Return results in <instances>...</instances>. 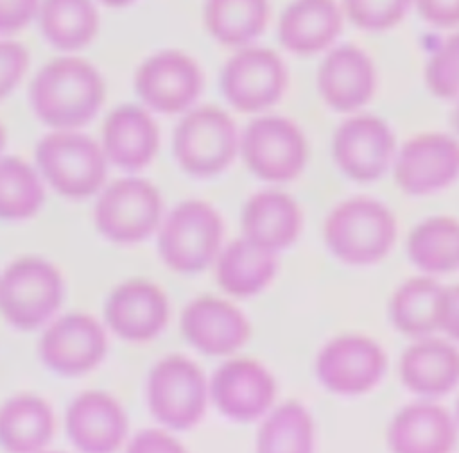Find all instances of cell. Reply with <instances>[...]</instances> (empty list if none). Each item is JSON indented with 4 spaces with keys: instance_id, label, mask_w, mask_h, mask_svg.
<instances>
[{
    "instance_id": "19",
    "label": "cell",
    "mask_w": 459,
    "mask_h": 453,
    "mask_svg": "<svg viewBox=\"0 0 459 453\" xmlns=\"http://www.w3.org/2000/svg\"><path fill=\"white\" fill-rule=\"evenodd\" d=\"M185 338L206 355H230L246 344L249 324L244 313L222 299L192 301L181 315Z\"/></svg>"
},
{
    "instance_id": "18",
    "label": "cell",
    "mask_w": 459,
    "mask_h": 453,
    "mask_svg": "<svg viewBox=\"0 0 459 453\" xmlns=\"http://www.w3.org/2000/svg\"><path fill=\"white\" fill-rule=\"evenodd\" d=\"M106 319L120 338L149 340L165 328L169 303L160 286L140 279L127 281L111 292Z\"/></svg>"
},
{
    "instance_id": "22",
    "label": "cell",
    "mask_w": 459,
    "mask_h": 453,
    "mask_svg": "<svg viewBox=\"0 0 459 453\" xmlns=\"http://www.w3.org/2000/svg\"><path fill=\"white\" fill-rule=\"evenodd\" d=\"M160 145L158 125L152 116L134 104L113 109L102 129V150L106 159L124 170L143 168Z\"/></svg>"
},
{
    "instance_id": "21",
    "label": "cell",
    "mask_w": 459,
    "mask_h": 453,
    "mask_svg": "<svg viewBox=\"0 0 459 453\" xmlns=\"http://www.w3.org/2000/svg\"><path fill=\"white\" fill-rule=\"evenodd\" d=\"M344 14L335 0H292L280 14L278 38L292 54H317L337 39Z\"/></svg>"
},
{
    "instance_id": "29",
    "label": "cell",
    "mask_w": 459,
    "mask_h": 453,
    "mask_svg": "<svg viewBox=\"0 0 459 453\" xmlns=\"http://www.w3.org/2000/svg\"><path fill=\"white\" fill-rule=\"evenodd\" d=\"M269 0H206L203 18L210 36L226 47H246L269 23Z\"/></svg>"
},
{
    "instance_id": "5",
    "label": "cell",
    "mask_w": 459,
    "mask_h": 453,
    "mask_svg": "<svg viewBox=\"0 0 459 453\" xmlns=\"http://www.w3.org/2000/svg\"><path fill=\"white\" fill-rule=\"evenodd\" d=\"M222 240L219 213L203 201H185L172 209L160 231L161 260L176 272L204 270L217 256Z\"/></svg>"
},
{
    "instance_id": "34",
    "label": "cell",
    "mask_w": 459,
    "mask_h": 453,
    "mask_svg": "<svg viewBox=\"0 0 459 453\" xmlns=\"http://www.w3.org/2000/svg\"><path fill=\"white\" fill-rule=\"evenodd\" d=\"M412 0H342V14L355 27L384 32L396 27L411 9Z\"/></svg>"
},
{
    "instance_id": "39",
    "label": "cell",
    "mask_w": 459,
    "mask_h": 453,
    "mask_svg": "<svg viewBox=\"0 0 459 453\" xmlns=\"http://www.w3.org/2000/svg\"><path fill=\"white\" fill-rule=\"evenodd\" d=\"M127 451L133 453H147V451H183V446L160 430H143L140 432L129 444Z\"/></svg>"
},
{
    "instance_id": "6",
    "label": "cell",
    "mask_w": 459,
    "mask_h": 453,
    "mask_svg": "<svg viewBox=\"0 0 459 453\" xmlns=\"http://www.w3.org/2000/svg\"><path fill=\"white\" fill-rule=\"evenodd\" d=\"M172 149L176 161L190 175H217L235 158V124L221 107L201 106L181 118Z\"/></svg>"
},
{
    "instance_id": "20",
    "label": "cell",
    "mask_w": 459,
    "mask_h": 453,
    "mask_svg": "<svg viewBox=\"0 0 459 453\" xmlns=\"http://www.w3.org/2000/svg\"><path fill=\"white\" fill-rule=\"evenodd\" d=\"M66 432L81 451L108 453L122 444L127 433V419L109 394L88 390L68 406Z\"/></svg>"
},
{
    "instance_id": "26",
    "label": "cell",
    "mask_w": 459,
    "mask_h": 453,
    "mask_svg": "<svg viewBox=\"0 0 459 453\" xmlns=\"http://www.w3.org/2000/svg\"><path fill=\"white\" fill-rule=\"evenodd\" d=\"M54 415L34 394H18L0 406V446L11 453L41 451L52 439Z\"/></svg>"
},
{
    "instance_id": "42",
    "label": "cell",
    "mask_w": 459,
    "mask_h": 453,
    "mask_svg": "<svg viewBox=\"0 0 459 453\" xmlns=\"http://www.w3.org/2000/svg\"><path fill=\"white\" fill-rule=\"evenodd\" d=\"M5 141H7V134H5L4 125L0 124V152H2V150H4V147H5Z\"/></svg>"
},
{
    "instance_id": "17",
    "label": "cell",
    "mask_w": 459,
    "mask_h": 453,
    "mask_svg": "<svg viewBox=\"0 0 459 453\" xmlns=\"http://www.w3.org/2000/svg\"><path fill=\"white\" fill-rule=\"evenodd\" d=\"M377 88L371 57L357 45L332 48L317 70V90L335 111H353L368 104Z\"/></svg>"
},
{
    "instance_id": "13",
    "label": "cell",
    "mask_w": 459,
    "mask_h": 453,
    "mask_svg": "<svg viewBox=\"0 0 459 453\" xmlns=\"http://www.w3.org/2000/svg\"><path fill=\"white\" fill-rule=\"evenodd\" d=\"M106 347V333L93 317L68 313L47 328L39 340V356L50 371L79 376L102 362Z\"/></svg>"
},
{
    "instance_id": "40",
    "label": "cell",
    "mask_w": 459,
    "mask_h": 453,
    "mask_svg": "<svg viewBox=\"0 0 459 453\" xmlns=\"http://www.w3.org/2000/svg\"><path fill=\"white\" fill-rule=\"evenodd\" d=\"M457 304H459L457 286H446L443 294V303H441L439 329L448 333L450 337H457Z\"/></svg>"
},
{
    "instance_id": "14",
    "label": "cell",
    "mask_w": 459,
    "mask_h": 453,
    "mask_svg": "<svg viewBox=\"0 0 459 453\" xmlns=\"http://www.w3.org/2000/svg\"><path fill=\"white\" fill-rule=\"evenodd\" d=\"M393 150L389 125L373 115L346 118L333 136V159L353 181L378 179L387 170Z\"/></svg>"
},
{
    "instance_id": "25",
    "label": "cell",
    "mask_w": 459,
    "mask_h": 453,
    "mask_svg": "<svg viewBox=\"0 0 459 453\" xmlns=\"http://www.w3.org/2000/svg\"><path fill=\"white\" fill-rule=\"evenodd\" d=\"M400 378L416 394H446L455 387L459 378L457 349L437 338L418 342L402 355Z\"/></svg>"
},
{
    "instance_id": "7",
    "label": "cell",
    "mask_w": 459,
    "mask_h": 453,
    "mask_svg": "<svg viewBox=\"0 0 459 453\" xmlns=\"http://www.w3.org/2000/svg\"><path fill=\"white\" fill-rule=\"evenodd\" d=\"M147 397L160 423L172 430H188L201 421L206 408L203 371L185 356H167L149 374Z\"/></svg>"
},
{
    "instance_id": "28",
    "label": "cell",
    "mask_w": 459,
    "mask_h": 453,
    "mask_svg": "<svg viewBox=\"0 0 459 453\" xmlns=\"http://www.w3.org/2000/svg\"><path fill=\"white\" fill-rule=\"evenodd\" d=\"M276 274V258L271 251L251 244L247 238L231 242L217 261L219 285L237 297L255 295Z\"/></svg>"
},
{
    "instance_id": "36",
    "label": "cell",
    "mask_w": 459,
    "mask_h": 453,
    "mask_svg": "<svg viewBox=\"0 0 459 453\" xmlns=\"http://www.w3.org/2000/svg\"><path fill=\"white\" fill-rule=\"evenodd\" d=\"M30 64L29 50L11 38L0 39V102L7 98L22 82Z\"/></svg>"
},
{
    "instance_id": "23",
    "label": "cell",
    "mask_w": 459,
    "mask_h": 453,
    "mask_svg": "<svg viewBox=\"0 0 459 453\" xmlns=\"http://www.w3.org/2000/svg\"><path fill=\"white\" fill-rule=\"evenodd\" d=\"M387 442L396 453H446L455 442V426L443 406L412 403L393 419Z\"/></svg>"
},
{
    "instance_id": "8",
    "label": "cell",
    "mask_w": 459,
    "mask_h": 453,
    "mask_svg": "<svg viewBox=\"0 0 459 453\" xmlns=\"http://www.w3.org/2000/svg\"><path fill=\"white\" fill-rule=\"evenodd\" d=\"M161 197L143 179L124 177L111 183L99 197L93 211L102 236L117 244H133L147 238L160 222Z\"/></svg>"
},
{
    "instance_id": "33",
    "label": "cell",
    "mask_w": 459,
    "mask_h": 453,
    "mask_svg": "<svg viewBox=\"0 0 459 453\" xmlns=\"http://www.w3.org/2000/svg\"><path fill=\"white\" fill-rule=\"evenodd\" d=\"M312 446V417L296 401L280 405L262 423L256 437V449L260 453H307Z\"/></svg>"
},
{
    "instance_id": "11",
    "label": "cell",
    "mask_w": 459,
    "mask_h": 453,
    "mask_svg": "<svg viewBox=\"0 0 459 453\" xmlns=\"http://www.w3.org/2000/svg\"><path fill=\"white\" fill-rule=\"evenodd\" d=\"M203 88V72L188 54L167 48L149 56L136 70L134 90L143 104L165 115L190 107Z\"/></svg>"
},
{
    "instance_id": "27",
    "label": "cell",
    "mask_w": 459,
    "mask_h": 453,
    "mask_svg": "<svg viewBox=\"0 0 459 453\" xmlns=\"http://www.w3.org/2000/svg\"><path fill=\"white\" fill-rule=\"evenodd\" d=\"M36 21L45 41L63 52L88 47L100 27L93 0H39Z\"/></svg>"
},
{
    "instance_id": "32",
    "label": "cell",
    "mask_w": 459,
    "mask_h": 453,
    "mask_svg": "<svg viewBox=\"0 0 459 453\" xmlns=\"http://www.w3.org/2000/svg\"><path fill=\"white\" fill-rule=\"evenodd\" d=\"M45 190L38 172L22 158H0V218L25 220L38 213Z\"/></svg>"
},
{
    "instance_id": "9",
    "label": "cell",
    "mask_w": 459,
    "mask_h": 453,
    "mask_svg": "<svg viewBox=\"0 0 459 453\" xmlns=\"http://www.w3.org/2000/svg\"><path fill=\"white\" fill-rule=\"evenodd\" d=\"M242 156L260 179L290 181L305 167L307 141L289 118L258 116L244 131Z\"/></svg>"
},
{
    "instance_id": "35",
    "label": "cell",
    "mask_w": 459,
    "mask_h": 453,
    "mask_svg": "<svg viewBox=\"0 0 459 453\" xmlns=\"http://www.w3.org/2000/svg\"><path fill=\"white\" fill-rule=\"evenodd\" d=\"M459 41L452 34L430 56L425 66L427 88L439 98H455L459 91Z\"/></svg>"
},
{
    "instance_id": "16",
    "label": "cell",
    "mask_w": 459,
    "mask_h": 453,
    "mask_svg": "<svg viewBox=\"0 0 459 453\" xmlns=\"http://www.w3.org/2000/svg\"><path fill=\"white\" fill-rule=\"evenodd\" d=\"M215 406L233 421H255L274 401L276 383L271 372L249 358L222 363L210 385Z\"/></svg>"
},
{
    "instance_id": "2",
    "label": "cell",
    "mask_w": 459,
    "mask_h": 453,
    "mask_svg": "<svg viewBox=\"0 0 459 453\" xmlns=\"http://www.w3.org/2000/svg\"><path fill=\"white\" fill-rule=\"evenodd\" d=\"M396 238L393 213L378 201L357 197L341 202L325 222V242L344 263L371 265L380 261Z\"/></svg>"
},
{
    "instance_id": "41",
    "label": "cell",
    "mask_w": 459,
    "mask_h": 453,
    "mask_svg": "<svg viewBox=\"0 0 459 453\" xmlns=\"http://www.w3.org/2000/svg\"><path fill=\"white\" fill-rule=\"evenodd\" d=\"M102 5L106 7H115V9H120V7H127L131 5L134 0H99Z\"/></svg>"
},
{
    "instance_id": "3",
    "label": "cell",
    "mask_w": 459,
    "mask_h": 453,
    "mask_svg": "<svg viewBox=\"0 0 459 453\" xmlns=\"http://www.w3.org/2000/svg\"><path fill=\"white\" fill-rule=\"evenodd\" d=\"M41 175L61 195L82 199L95 193L106 179L102 147L75 129H54L36 145Z\"/></svg>"
},
{
    "instance_id": "37",
    "label": "cell",
    "mask_w": 459,
    "mask_h": 453,
    "mask_svg": "<svg viewBox=\"0 0 459 453\" xmlns=\"http://www.w3.org/2000/svg\"><path fill=\"white\" fill-rule=\"evenodd\" d=\"M39 0H0V36L9 38L36 21Z\"/></svg>"
},
{
    "instance_id": "31",
    "label": "cell",
    "mask_w": 459,
    "mask_h": 453,
    "mask_svg": "<svg viewBox=\"0 0 459 453\" xmlns=\"http://www.w3.org/2000/svg\"><path fill=\"white\" fill-rule=\"evenodd\" d=\"M407 251L412 263L425 272H454L459 265V226L455 218H427L412 229Z\"/></svg>"
},
{
    "instance_id": "10",
    "label": "cell",
    "mask_w": 459,
    "mask_h": 453,
    "mask_svg": "<svg viewBox=\"0 0 459 453\" xmlns=\"http://www.w3.org/2000/svg\"><path fill=\"white\" fill-rule=\"evenodd\" d=\"M287 86L281 57L264 47H242L228 59L221 77L224 98L242 113H256L276 104Z\"/></svg>"
},
{
    "instance_id": "1",
    "label": "cell",
    "mask_w": 459,
    "mask_h": 453,
    "mask_svg": "<svg viewBox=\"0 0 459 453\" xmlns=\"http://www.w3.org/2000/svg\"><path fill=\"white\" fill-rule=\"evenodd\" d=\"M104 97L102 75L90 61L77 56L50 59L29 88L34 115L52 129L86 125L99 113Z\"/></svg>"
},
{
    "instance_id": "15",
    "label": "cell",
    "mask_w": 459,
    "mask_h": 453,
    "mask_svg": "<svg viewBox=\"0 0 459 453\" xmlns=\"http://www.w3.org/2000/svg\"><path fill=\"white\" fill-rule=\"evenodd\" d=\"M459 170L457 141L441 132H423L409 140L398 156L394 179L411 195H425L448 186Z\"/></svg>"
},
{
    "instance_id": "12",
    "label": "cell",
    "mask_w": 459,
    "mask_h": 453,
    "mask_svg": "<svg viewBox=\"0 0 459 453\" xmlns=\"http://www.w3.org/2000/svg\"><path fill=\"white\" fill-rule=\"evenodd\" d=\"M385 355L362 335H341L319 353L316 371L321 383L333 394L357 396L371 390L382 378Z\"/></svg>"
},
{
    "instance_id": "38",
    "label": "cell",
    "mask_w": 459,
    "mask_h": 453,
    "mask_svg": "<svg viewBox=\"0 0 459 453\" xmlns=\"http://www.w3.org/2000/svg\"><path fill=\"white\" fill-rule=\"evenodd\" d=\"M418 14L437 29H452L459 21V0H412Z\"/></svg>"
},
{
    "instance_id": "4",
    "label": "cell",
    "mask_w": 459,
    "mask_h": 453,
    "mask_svg": "<svg viewBox=\"0 0 459 453\" xmlns=\"http://www.w3.org/2000/svg\"><path fill=\"white\" fill-rule=\"evenodd\" d=\"M61 301V274L47 260L36 256L14 260L0 276V313L18 329L39 328Z\"/></svg>"
},
{
    "instance_id": "30",
    "label": "cell",
    "mask_w": 459,
    "mask_h": 453,
    "mask_svg": "<svg viewBox=\"0 0 459 453\" xmlns=\"http://www.w3.org/2000/svg\"><path fill=\"white\" fill-rule=\"evenodd\" d=\"M445 286L429 278L405 281L393 295L391 319L398 331L425 337L439 329Z\"/></svg>"
},
{
    "instance_id": "24",
    "label": "cell",
    "mask_w": 459,
    "mask_h": 453,
    "mask_svg": "<svg viewBox=\"0 0 459 453\" xmlns=\"http://www.w3.org/2000/svg\"><path fill=\"white\" fill-rule=\"evenodd\" d=\"M301 227L298 204L281 192L253 195L242 211L244 238L271 252L294 244Z\"/></svg>"
}]
</instances>
